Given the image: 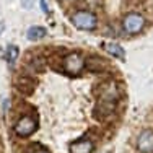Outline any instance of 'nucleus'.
Masks as SVG:
<instances>
[{"mask_svg":"<svg viewBox=\"0 0 153 153\" xmlns=\"http://www.w3.org/2000/svg\"><path fill=\"white\" fill-rule=\"evenodd\" d=\"M117 88L114 86V83L109 85L108 90H104V93L101 94L100 101H98L96 108H94V117L103 121L108 116H111L116 109V103H117Z\"/></svg>","mask_w":153,"mask_h":153,"instance_id":"obj_1","label":"nucleus"},{"mask_svg":"<svg viewBox=\"0 0 153 153\" xmlns=\"http://www.w3.org/2000/svg\"><path fill=\"white\" fill-rule=\"evenodd\" d=\"M72 23L75 28L83 31H93L98 25V18L94 13L88 12V10H80L72 15Z\"/></svg>","mask_w":153,"mask_h":153,"instance_id":"obj_2","label":"nucleus"},{"mask_svg":"<svg viewBox=\"0 0 153 153\" xmlns=\"http://www.w3.org/2000/svg\"><path fill=\"white\" fill-rule=\"evenodd\" d=\"M86 67V62L83 59L82 54L78 52H70L68 56H65L64 59V70L67 75L70 76H76L83 72V68Z\"/></svg>","mask_w":153,"mask_h":153,"instance_id":"obj_3","label":"nucleus"},{"mask_svg":"<svg viewBox=\"0 0 153 153\" xmlns=\"http://www.w3.org/2000/svg\"><path fill=\"white\" fill-rule=\"evenodd\" d=\"M145 26V18L140 13H127L122 20V30L127 34H138Z\"/></svg>","mask_w":153,"mask_h":153,"instance_id":"obj_4","label":"nucleus"},{"mask_svg":"<svg viewBox=\"0 0 153 153\" xmlns=\"http://www.w3.org/2000/svg\"><path fill=\"white\" fill-rule=\"evenodd\" d=\"M38 126H39L38 119H34L33 116H23V117L15 124L13 130H15V134L18 137H30L38 130Z\"/></svg>","mask_w":153,"mask_h":153,"instance_id":"obj_5","label":"nucleus"},{"mask_svg":"<svg viewBox=\"0 0 153 153\" xmlns=\"http://www.w3.org/2000/svg\"><path fill=\"white\" fill-rule=\"evenodd\" d=\"M137 150L140 153H153V130L145 129L137 137Z\"/></svg>","mask_w":153,"mask_h":153,"instance_id":"obj_6","label":"nucleus"},{"mask_svg":"<svg viewBox=\"0 0 153 153\" xmlns=\"http://www.w3.org/2000/svg\"><path fill=\"white\" fill-rule=\"evenodd\" d=\"M93 148H94L93 142L90 140V138L83 137V138H80V140L74 142L68 150H70V153H91Z\"/></svg>","mask_w":153,"mask_h":153,"instance_id":"obj_7","label":"nucleus"},{"mask_svg":"<svg viewBox=\"0 0 153 153\" xmlns=\"http://www.w3.org/2000/svg\"><path fill=\"white\" fill-rule=\"evenodd\" d=\"M103 49L112 57H117V59L126 57V51L122 49V46L116 44V42H103Z\"/></svg>","mask_w":153,"mask_h":153,"instance_id":"obj_8","label":"nucleus"},{"mask_svg":"<svg viewBox=\"0 0 153 153\" xmlns=\"http://www.w3.org/2000/svg\"><path fill=\"white\" fill-rule=\"evenodd\" d=\"M46 28L44 26H31L30 30L26 31V38L30 39V41H38V39L44 38L46 36Z\"/></svg>","mask_w":153,"mask_h":153,"instance_id":"obj_9","label":"nucleus"},{"mask_svg":"<svg viewBox=\"0 0 153 153\" xmlns=\"http://www.w3.org/2000/svg\"><path fill=\"white\" fill-rule=\"evenodd\" d=\"M18 51H20V49H18V46H13V44H10L8 47H7L5 57H7V62H8L10 65L18 59Z\"/></svg>","mask_w":153,"mask_h":153,"instance_id":"obj_10","label":"nucleus"},{"mask_svg":"<svg viewBox=\"0 0 153 153\" xmlns=\"http://www.w3.org/2000/svg\"><path fill=\"white\" fill-rule=\"evenodd\" d=\"M33 3H34L33 0H23V7H26V8H31Z\"/></svg>","mask_w":153,"mask_h":153,"instance_id":"obj_11","label":"nucleus"},{"mask_svg":"<svg viewBox=\"0 0 153 153\" xmlns=\"http://www.w3.org/2000/svg\"><path fill=\"white\" fill-rule=\"evenodd\" d=\"M41 5H42V10H44V13L49 12V10H47V7H46V2H44V0H41Z\"/></svg>","mask_w":153,"mask_h":153,"instance_id":"obj_12","label":"nucleus"},{"mask_svg":"<svg viewBox=\"0 0 153 153\" xmlns=\"http://www.w3.org/2000/svg\"><path fill=\"white\" fill-rule=\"evenodd\" d=\"M34 153H49V150H46V148H41V150H36Z\"/></svg>","mask_w":153,"mask_h":153,"instance_id":"obj_13","label":"nucleus"},{"mask_svg":"<svg viewBox=\"0 0 153 153\" xmlns=\"http://www.w3.org/2000/svg\"><path fill=\"white\" fill-rule=\"evenodd\" d=\"M3 30H5V26H3V23H0V33H2Z\"/></svg>","mask_w":153,"mask_h":153,"instance_id":"obj_14","label":"nucleus"},{"mask_svg":"<svg viewBox=\"0 0 153 153\" xmlns=\"http://www.w3.org/2000/svg\"><path fill=\"white\" fill-rule=\"evenodd\" d=\"M2 54H3V51H2V49H0V56H2Z\"/></svg>","mask_w":153,"mask_h":153,"instance_id":"obj_15","label":"nucleus"}]
</instances>
